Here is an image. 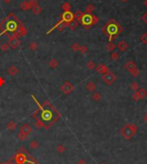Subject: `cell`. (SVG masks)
<instances>
[{
    "label": "cell",
    "mask_w": 147,
    "mask_h": 164,
    "mask_svg": "<svg viewBox=\"0 0 147 164\" xmlns=\"http://www.w3.org/2000/svg\"><path fill=\"white\" fill-rule=\"evenodd\" d=\"M0 29L2 30V35L5 33H10L8 36L11 38L14 35L19 37H23L27 34V29L25 26L14 14H10L6 18L0 23Z\"/></svg>",
    "instance_id": "1"
},
{
    "label": "cell",
    "mask_w": 147,
    "mask_h": 164,
    "mask_svg": "<svg viewBox=\"0 0 147 164\" xmlns=\"http://www.w3.org/2000/svg\"><path fill=\"white\" fill-rule=\"evenodd\" d=\"M122 30H123V29H122L121 26L119 25L117 22L114 19H111L110 21H108L105 24V26L103 27V29H102L103 33L108 36V41H109V42L113 39L117 37L118 35Z\"/></svg>",
    "instance_id": "2"
},
{
    "label": "cell",
    "mask_w": 147,
    "mask_h": 164,
    "mask_svg": "<svg viewBox=\"0 0 147 164\" xmlns=\"http://www.w3.org/2000/svg\"><path fill=\"white\" fill-rule=\"evenodd\" d=\"M55 113L56 111H54L53 107L49 109L48 107H45V105H44L43 107L41 108V113H40V121L42 123H48L49 125H52L51 123L56 120Z\"/></svg>",
    "instance_id": "3"
},
{
    "label": "cell",
    "mask_w": 147,
    "mask_h": 164,
    "mask_svg": "<svg viewBox=\"0 0 147 164\" xmlns=\"http://www.w3.org/2000/svg\"><path fill=\"white\" fill-rule=\"evenodd\" d=\"M81 24L85 29H89L90 26L95 25L98 23V18L91 13H84V16L80 20Z\"/></svg>",
    "instance_id": "4"
},
{
    "label": "cell",
    "mask_w": 147,
    "mask_h": 164,
    "mask_svg": "<svg viewBox=\"0 0 147 164\" xmlns=\"http://www.w3.org/2000/svg\"><path fill=\"white\" fill-rule=\"evenodd\" d=\"M102 81L108 85H111L117 79V77H116L114 74H113L112 72H107L102 76Z\"/></svg>",
    "instance_id": "5"
},
{
    "label": "cell",
    "mask_w": 147,
    "mask_h": 164,
    "mask_svg": "<svg viewBox=\"0 0 147 164\" xmlns=\"http://www.w3.org/2000/svg\"><path fill=\"white\" fill-rule=\"evenodd\" d=\"M125 68H126V71H128L130 73H132L134 77H137L138 75V71L137 69L136 65L133 63L132 61H129L125 65Z\"/></svg>",
    "instance_id": "6"
},
{
    "label": "cell",
    "mask_w": 147,
    "mask_h": 164,
    "mask_svg": "<svg viewBox=\"0 0 147 164\" xmlns=\"http://www.w3.org/2000/svg\"><path fill=\"white\" fill-rule=\"evenodd\" d=\"M134 127L133 125H126L123 129H122V134L125 136V137H126V138H130L131 136H132L135 132V131H134Z\"/></svg>",
    "instance_id": "7"
},
{
    "label": "cell",
    "mask_w": 147,
    "mask_h": 164,
    "mask_svg": "<svg viewBox=\"0 0 147 164\" xmlns=\"http://www.w3.org/2000/svg\"><path fill=\"white\" fill-rule=\"evenodd\" d=\"M60 89H61V90L64 94H65V95H70V94L74 90V86L72 85L71 83H69V82H65V83L61 86Z\"/></svg>",
    "instance_id": "8"
},
{
    "label": "cell",
    "mask_w": 147,
    "mask_h": 164,
    "mask_svg": "<svg viewBox=\"0 0 147 164\" xmlns=\"http://www.w3.org/2000/svg\"><path fill=\"white\" fill-rule=\"evenodd\" d=\"M61 18L63 20L64 23H69L70 22H71L72 20H74V14L71 12V11H65L61 16Z\"/></svg>",
    "instance_id": "9"
},
{
    "label": "cell",
    "mask_w": 147,
    "mask_h": 164,
    "mask_svg": "<svg viewBox=\"0 0 147 164\" xmlns=\"http://www.w3.org/2000/svg\"><path fill=\"white\" fill-rule=\"evenodd\" d=\"M9 39H10L9 46L11 47L12 49H17V47L20 46V44H21V41H20L19 38H18L17 36H16V35L9 38Z\"/></svg>",
    "instance_id": "10"
},
{
    "label": "cell",
    "mask_w": 147,
    "mask_h": 164,
    "mask_svg": "<svg viewBox=\"0 0 147 164\" xmlns=\"http://www.w3.org/2000/svg\"><path fill=\"white\" fill-rule=\"evenodd\" d=\"M32 131V128L30 125H29L28 124H25V125H23V126L21 128V132H23L24 134H26V135H29V134Z\"/></svg>",
    "instance_id": "11"
},
{
    "label": "cell",
    "mask_w": 147,
    "mask_h": 164,
    "mask_svg": "<svg viewBox=\"0 0 147 164\" xmlns=\"http://www.w3.org/2000/svg\"><path fill=\"white\" fill-rule=\"evenodd\" d=\"M16 161H17V164H23L26 161V156L23 154H19L16 156Z\"/></svg>",
    "instance_id": "12"
},
{
    "label": "cell",
    "mask_w": 147,
    "mask_h": 164,
    "mask_svg": "<svg viewBox=\"0 0 147 164\" xmlns=\"http://www.w3.org/2000/svg\"><path fill=\"white\" fill-rule=\"evenodd\" d=\"M117 47H118V48L120 49V51H121V52H125L128 48V45L126 44V42L125 41H121L120 42H119Z\"/></svg>",
    "instance_id": "13"
},
{
    "label": "cell",
    "mask_w": 147,
    "mask_h": 164,
    "mask_svg": "<svg viewBox=\"0 0 147 164\" xmlns=\"http://www.w3.org/2000/svg\"><path fill=\"white\" fill-rule=\"evenodd\" d=\"M78 26V23L75 19L72 20L71 22H70L69 23H67V27H69V29H71V30H74Z\"/></svg>",
    "instance_id": "14"
},
{
    "label": "cell",
    "mask_w": 147,
    "mask_h": 164,
    "mask_svg": "<svg viewBox=\"0 0 147 164\" xmlns=\"http://www.w3.org/2000/svg\"><path fill=\"white\" fill-rule=\"evenodd\" d=\"M8 73H9L11 76H12V77H14V76H16L18 73V70L17 69V67L12 65V66L10 67L9 70H8Z\"/></svg>",
    "instance_id": "15"
},
{
    "label": "cell",
    "mask_w": 147,
    "mask_h": 164,
    "mask_svg": "<svg viewBox=\"0 0 147 164\" xmlns=\"http://www.w3.org/2000/svg\"><path fill=\"white\" fill-rule=\"evenodd\" d=\"M32 11H33V13L35 14V15H39V14L41 13L42 11V8L41 6H39L38 5H35L33 8H32Z\"/></svg>",
    "instance_id": "16"
},
{
    "label": "cell",
    "mask_w": 147,
    "mask_h": 164,
    "mask_svg": "<svg viewBox=\"0 0 147 164\" xmlns=\"http://www.w3.org/2000/svg\"><path fill=\"white\" fill-rule=\"evenodd\" d=\"M20 9L23 10V11H28V10H30L29 9V2L28 1H23L20 4Z\"/></svg>",
    "instance_id": "17"
},
{
    "label": "cell",
    "mask_w": 147,
    "mask_h": 164,
    "mask_svg": "<svg viewBox=\"0 0 147 164\" xmlns=\"http://www.w3.org/2000/svg\"><path fill=\"white\" fill-rule=\"evenodd\" d=\"M136 93L139 99H143V98H144L146 96V91L144 90V89H140L139 90L138 92H136Z\"/></svg>",
    "instance_id": "18"
},
{
    "label": "cell",
    "mask_w": 147,
    "mask_h": 164,
    "mask_svg": "<svg viewBox=\"0 0 147 164\" xmlns=\"http://www.w3.org/2000/svg\"><path fill=\"white\" fill-rule=\"evenodd\" d=\"M83 16H84V13H83L81 11H78L75 14H74V18H75V20H77L78 22H80Z\"/></svg>",
    "instance_id": "19"
},
{
    "label": "cell",
    "mask_w": 147,
    "mask_h": 164,
    "mask_svg": "<svg viewBox=\"0 0 147 164\" xmlns=\"http://www.w3.org/2000/svg\"><path fill=\"white\" fill-rule=\"evenodd\" d=\"M97 71L98 72H100V73H102V74H105L108 72V68H107L106 66H104L103 65H100L99 66L97 67Z\"/></svg>",
    "instance_id": "20"
},
{
    "label": "cell",
    "mask_w": 147,
    "mask_h": 164,
    "mask_svg": "<svg viewBox=\"0 0 147 164\" xmlns=\"http://www.w3.org/2000/svg\"><path fill=\"white\" fill-rule=\"evenodd\" d=\"M86 88L88 89L89 91H94L96 89V84L93 83V82H89L86 85Z\"/></svg>",
    "instance_id": "21"
},
{
    "label": "cell",
    "mask_w": 147,
    "mask_h": 164,
    "mask_svg": "<svg viewBox=\"0 0 147 164\" xmlns=\"http://www.w3.org/2000/svg\"><path fill=\"white\" fill-rule=\"evenodd\" d=\"M58 65H59V62H58V60L57 59H52L51 61L49 62V66L51 67V68H56L58 66Z\"/></svg>",
    "instance_id": "22"
},
{
    "label": "cell",
    "mask_w": 147,
    "mask_h": 164,
    "mask_svg": "<svg viewBox=\"0 0 147 164\" xmlns=\"http://www.w3.org/2000/svg\"><path fill=\"white\" fill-rule=\"evenodd\" d=\"M7 128H8L9 130H11V131H14V130H15L16 128H17V125H16V124L14 123V122L11 121V122H10V123L7 125Z\"/></svg>",
    "instance_id": "23"
},
{
    "label": "cell",
    "mask_w": 147,
    "mask_h": 164,
    "mask_svg": "<svg viewBox=\"0 0 147 164\" xmlns=\"http://www.w3.org/2000/svg\"><path fill=\"white\" fill-rule=\"evenodd\" d=\"M71 5H70L69 3H64L63 5H62V9L64 10L65 11H69L70 10H71Z\"/></svg>",
    "instance_id": "24"
},
{
    "label": "cell",
    "mask_w": 147,
    "mask_h": 164,
    "mask_svg": "<svg viewBox=\"0 0 147 164\" xmlns=\"http://www.w3.org/2000/svg\"><path fill=\"white\" fill-rule=\"evenodd\" d=\"M39 147V143L37 141H32L30 143V148L33 149H36L37 148Z\"/></svg>",
    "instance_id": "25"
},
{
    "label": "cell",
    "mask_w": 147,
    "mask_h": 164,
    "mask_svg": "<svg viewBox=\"0 0 147 164\" xmlns=\"http://www.w3.org/2000/svg\"><path fill=\"white\" fill-rule=\"evenodd\" d=\"M36 5H38V0H29V9H32V8H33Z\"/></svg>",
    "instance_id": "26"
},
{
    "label": "cell",
    "mask_w": 147,
    "mask_h": 164,
    "mask_svg": "<svg viewBox=\"0 0 147 164\" xmlns=\"http://www.w3.org/2000/svg\"><path fill=\"white\" fill-rule=\"evenodd\" d=\"M95 10V7L92 5H89L87 7H86L85 10V13H91Z\"/></svg>",
    "instance_id": "27"
},
{
    "label": "cell",
    "mask_w": 147,
    "mask_h": 164,
    "mask_svg": "<svg viewBox=\"0 0 147 164\" xmlns=\"http://www.w3.org/2000/svg\"><path fill=\"white\" fill-rule=\"evenodd\" d=\"M38 48V45L35 42H31L29 44V49L31 51H35Z\"/></svg>",
    "instance_id": "28"
},
{
    "label": "cell",
    "mask_w": 147,
    "mask_h": 164,
    "mask_svg": "<svg viewBox=\"0 0 147 164\" xmlns=\"http://www.w3.org/2000/svg\"><path fill=\"white\" fill-rule=\"evenodd\" d=\"M80 46H79V44H78V43H74L73 45L71 46V49L73 50L74 52H78V51H79L80 50Z\"/></svg>",
    "instance_id": "29"
},
{
    "label": "cell",
    "mask_w": 147,
    "mask_h": 164,
    "mask_svg": "<svg viewBox=\"0 0 147 164\" xmlns=\"http://www.w3.org/2000/svg\"><path fill=\"white\" fill-rule=\"evenodd\" d=\"M107 48H108V51H113V50H114V48H115V45H114V43H112L111 41H110L109 43L108 44V45H107Z\"/></svg>",
    "instance_id": "30"
},
{
    "label": "cell",
    "mask_w": 147,
    "mask_h": 164,
    "mask_svg": "<svg viewBox=\"0 0 147 164\" xmlns=\"http://www.w3.org/2000/svg\"><path fill=\"white\" fill-rule=\"evenodd\" d=\"M66 27H67V23H64V22H63V23H62L61 24H60L59 27L57 28V29H58V30H59V31H62V30H64Z\"/></svg>",
    "instance_id": "31"
},
{
    "label": "cell",
    "mask_w": 147,
    "mask_h": 164,
    "mask_svg": "<svg viewBox=\"0 0 147 164\" xmlns=\"http://www.w3.org/2000/svg\"><path fill=\"white\" fill-rule=\"evenodd\" d=\"M18 137H19V139L21 140V141H24V140L26 139V137H27V135L20 131V133L18 134Z\"/></svg>",
    "instance_id": "32"
},
{
    "label": "cell",
    "mask_w": 147,
    "mask_h": 164,
    "mask_svg": "<svg viewBox=\"0 0 147 164\" xmlns=\"http://www.w3.org/2000/svg\"><path fill=\"white\" fill-rule=\"evenodd\" d=\"M140 41H141L143 43L147 44V33L144 34V35H143L142 36L140 37Z\"/></svg>",
    "instance_id": "33"
},
{
    "label": "cell",
    "mask_w": 147,
    "mask_h": 164,
    "mask_svg": "<svg viewBox=\"0 0 147 164\" xmlns=\"http://www.w3.org/2000/svg\"><path fill=\"white\" fill-rule=\"evenodd\" d=\"M9 44H6V43H4V44H2L1 45V50L2 51H4V52H5V51H7L8 48H9Z\"/></svg>",
    "instance_id": "34"
},
{
    "label": "cell",
    "mask_w": 147,
    "mask_h": 164,
    "mask_svg": "<svg viewBox=\"0 0 147 164\" xmlns=\"http://www.w3.org/2000/svg\"><path fill=\"white\" fill-rule=\"evenodd\" d=\"M65 148L64 147L62 144H59V146L57 147V150L59 152V153H62V152H64L65 151Z\"/></svg>",
    "instance_id": "35"
},
{
    "label": "cell",
    "mask_w": 147,
    "mask_h": 164,
    "mask_svg": "<svg viewBox=\"0 0 147 164\" xmlns=\"http://www.w3.org/2000/svg\"><path fill=\"white\" fill-rule=\"evenodd\" d=\"M79 51L81 52L82 53H85L86 52H87V47H84V46H83V47H80V50H79Z\"/></svg>",
    "instance_id": "36"
},
{
    "label": "cell",
    "mask_w": 147,
    "mask_h": 164,
    "mask_svg": "<svg viewBox=\"0 0 147 164\" xmlns=\"http://www.w3.org/2000/svg\"><path fill=\"white\" fill-rule=\"evenodd\" d=\"M88 67H89V69H90V70H92L93 68L95 67V65H94V63L92 61H90L88 63Z\"/></svg>",
    "instance_id": "37"
},
{
    "label": "cell",
    "mask_w": 147,
    "mask_h": 164,
    "mask_svg": "<svg viewBox=\"0 0 147 164\" xmlns=\"http://www.w3.org/2000/svg\"><path fill=\"white\" fill-rule=\"evenodd\" d=\"M93 99L95 100V101H98V100L100 99V95L98 93L95 94V95H93Z\"/></svg>",
    "instance_id": "38"
},
{
    "label": "cell",
    "mask_w": 147,
    "mask_h": 164,
    "mask_svg": "<svg viewBox=\"0 0 147 164\" xmlns=\"http://www.w3.org/2000/svg\"><path fill=\"white\" fill-rule=\"evenodd\" d=\"M142 19H143V21L144 22V23H146V24H147V12L144 14V16H143Z\"/></svg>",
    "instance_id": "39"
},
{
    "label": "cell",
    "mask_w": 147,
    "mask_h": 164,
    "mask_svg": "<svg viewBox=\"0 0 147 164\" xmlns=\"http://www.w3.org/2000/svg\"><path fill=\"white\" fill-rule=\"evenodd\" d=\"M5 79H4L3 77H0V86H3L5 84Z\"/></svg>",
    "instance_id": "40"
},
{
    "label": "cell",
    "mask_w": 147,
    "mask_h": 164,
    "mask_svg": "<svg viewBox=\"0 0 147 164\" xmlns=\"http://www.w3.org/2000/svg\"><path fill=\"white\" fill-rule=\"evenodd\" d=\"M117 58H118V53H113V54H112V59H116Z\"/></svg>",
    "instance_id": "41"
},
{
    "label": "cell",
    "mask_w": 147,
    "mask_h": 164,
    "mask_svg": "<svg viewBox=\"0 0 147 164\" xmlns=\"http://www.w3.org/2000/svg\"><path fill=\"white\" fill-rule=\"evenodd\" d=\"M132 89H133V90H135L136 88L138 87V84H137L136 83H132Z\"/></svg>",
    "instance_id": "42"
},
{
    "label": "cell",
    "mask_w": 147,
    "mask_h": 164,
    "mask_svg": "<svg viewBox=\"0 0 147 164\" xmlns=\"http://www.w3.org/2000/svg\"><path fill=\"white\" fill-rule=\"evenodd\" d=\"M133 99H135V100H138V99H139L138 96V95H137V93H135V95H133Z\"/></svg>",
    "instance_id": "43"
},
{
    "label": "cell",
    "mask_w": 147,
    "mask_h": 164,
    "mask_svg": "<svg viewBox=\"0 0 147 164\" xmlns=\"http://www.w3.org/2000/svg\"><path fill=\"white\" fill-rule=\"evenodd\" d=\"M11 0H4V2H5V4H9V3H11Z\"/></svg>",
    "instance_id": "44"
},
{
    "label": "cell",
    "mask_w": 147,
    "mask_h": 164,
    "mask_svg": "<svg viewBox=\"0 0 147 164\" xmlns=\"http://www.w3.org/2000/svg\"><path fill=\"white\" fill-rule=\"evenodd\" d=\"M78 164H84V161H83V160H81V161H80L79 162H78Z\"/></svg>",
    "instance_id": "45"
},
{
    "label": "cell",
    "mask_w": 147,
    "mask_h": 164,
    "mask_svg": "<svg viewBox=\"0 0 147 164\" xmlns=\"http://www.w3.org/2000/svg\"><path fill=\"white\" fill-rule=\"evenodd\" d=\"M144 5L147 7V0H144Z\"/></svg>",
    "instance_id": "46"
},
{
    "label": "cell",
    "mask_w": 147,
    "mask_h": 164,
    "mask_svg": "<svg viewBox=\"0 0 147 164\" xmlns=\"http://www.w3.org/2000/svg\"><path fill=\"white\" fill-rule=\"evenodd\" d=\"M121 2H123V3H125V2H126V1H128V0H120Z\"/></svg>",
    "instance_id": "47"
},
{
    "label": "cell",
    "mask_w": 147,
    "mask_h": 164,
    "mask_svg": "<svg viewBox=\"0 0 147 164\" xmlns=\"http://www.w3.org/2000/svg\"><path fill=\"white\" fill-rule=\"evenodd\" d=\"M28 164H31V163H28Z\"/></svg>",
    "instance_id": "48"
}]
</instances>
